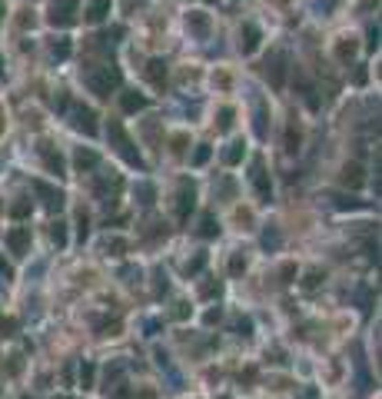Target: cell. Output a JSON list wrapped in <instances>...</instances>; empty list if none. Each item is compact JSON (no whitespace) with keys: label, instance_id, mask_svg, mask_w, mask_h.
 <instances>
[{"label":"cell","instance_id":"29","mask_svg":"<svg viewBox=\"0 0 382 399\" xmlns=\"http://www.w3.org/2000/svg\"><path fill=\"white\" fill-rule=\"evenodd\" d=\"M10 213H14V216H17V220H20V216H27V213H30V203L23 200V203H17V207L10 209Z\"/></svg>","mask_w":382,"mask_h":399},{"label":"cell","instance_id":"20","mask_svg":"<svg viewBox=\"0 0 382 399\" xmlns=\"http://www.w3.org/2000/svg\"><path fill=\"white\" fill-rule=\"evenodd\" d=\"M80 382H83V389L94 386V362H83V366H80Z\"/></svg>","mask_w":382,"mask_h":399},{"label":"cell","instance_id":"16","mask_svg":"<svg viewBox=\"0 0 382 399\" xmlns=\"http://www.w3.org/2000/svg\"><path fill=\"white\" fill-rule=\"evenodd\" d=\"M243 153H246V143H240V140H236V143H229V150L223 153V160L233 167V163H240V160H243Z\"/></svg>","mask_w":382,"mask_h":399},{"label":"cell","instance_id":"11","mask_svg":"<svg viewBox=\"0 0 382 399\" xmlns=\"http://www.w3.org/2000/svg\"><path fill=\"white\" fill-rule=\"evenodd\" d=\"M107 14H110V0H90V7H87V20L90 23H100Z\"/></svg>","mask_w":382,"mask_h":399},{"label":"cell","instance_id":"9","mask_svg":"<svg viewBox=\"0 0 382 399\" xmlns=\"http://www.w3.org/2000/svg\"><path fill=\"white\" fill-rule=\"evenodd\" d=\"M343 183H346V187H352V190H359V187L365 183L363 167H359V163H346V167H343Z\"/></svg>","mask_w":382,"mask_h":399},{"label":"cell","instance_id":"8","mask_svg":"<svg viewBox=\"0 0 382 399\" xmlns=\"http://www.w3.org/2000/svg\"><path fill=\"white\" fill-rule=\"evenodd\" d=\"M74 7L76 0H54V14H50V23H70L74 20Z\"/></svg>","mask_w":382,"mask_h":399},{"label":"cell","instance_id":"17","mask_svg":"<svg viewBox=\"0 0 382 399\" xmlns=\"http://www.w3.org/2000/svg\"><path fill=\"white\" fill-rule=\"evenodd\" d=\"M96 160H100V156H96L94 150H76V167H80V170H90V167H96Z\"/></svg>","mask_w":382,"mask_h":399},{"label":"cell","instance_id":"7","mask_svg":"<svg viewBox=\"0 0 382 399\" xmlns=\"http://www.w3.org/2000/svg\"><path fill=\"white\" fill-rule=\"evenodd\" d=\"M193 203H196V193H193V187L183 180V183H180V203H176V216H180V220H187V216H190V209H193Z\"/></svg>","mask_w":382,"mask_h":399},{"label":"cell","instance_id":"6","mask_svg":"<svg viewBox=\"0 0 382 399\" xmlns=\"http://www.w3.org/2000/svg\"><path fill=\"white\" fill-rule=\"evenodd\" d=\"M253 187H256V193H259V200H269L273 183H269L266 170H263V160H256V163H253Z\"/></svg>","mask_w":382,"mask_h":399},{"label":"cell","instance_id":"35","mask_svg":"<svg viewBox=\"0 0 382 399\" xmlns=\"http://www.w3.org/2000/svg\"><path fill=\"white\" fill-rule=\"evenodd\" d=\"M0 14H3V0H0Z\"/></svg>","mask_w":382,"mask_h":399},{"label":"cell","instance_id":"27","mask_svg":"<svg viewBox=\"0 0 382 399\" xmlns=\"http://www.w3.org/2000/svg\"><path fill=\"white\" fill-rule=\"evenodd\" d=\"M67 54H70V43H67V40H60V43H54V57H67Z\"/></svg>","mask_w":382,"mask_h":399},{"label":"cell","instance_id":"23","mask_svg":"<svg viewBox=\"0 0 382 399\" xmlns=\"http://www.w3.org/2000/svg\"><path fill=\"white\" fill-rule=\"evenodd\" d=\"M299 150V130L296 127H289V133H286V153H296Z\"/></svg>","mask_w":382,"mask_h":399},{"label":"cell","instance_id":"2","mask_svg":"<svg viewBox=\"0 0 382 399\" xmlns=\"http://www.w3.org/2000/svg\"><path fill=\"white\" fill-rule=\"evenodd\" d=\"M110 136H114V143H116V150L123 153V156H127V160H130V163H136V167H140V163H143V160H140V150H134V140H130V136H127V133H123V127H120V123H110Z\"/></svg>","mask_w":382,"mask_h":399},{"label":"cell","instance_id":"10","mask_svg":"<svg viewBox=\"0 0 382 399\" xmlns=\"http://www.w3.org/2000/svg\"><path fill=\"white\" fill-rule=\"evenodd\" d=\"M283 63H286L283 54H276V57L266 63V76L273 80V87H283Z\"/></svg>","mask_w":382,"mask_h":399},{"label":"cell","instance_id":"32","mask_svg":"<svg viewBox=\"0 0 382 399\" xmlns=\"http://www.w3.org/2000/svg\"><path fill=\"white\" fill-rule=\"evenodd\" d=\"M213 293H220V283H206V286H203V296H213Z\"/></svg>","mask_w":382,"mask_h":399},{"label":"cell","instance_id":"25","mask_svg":"<svg viewBox=\"0 0 382 399\" xmlns=\"http://www.w3.org/2000/svg\"><path fill=\"white\" fill-rule=\"evenodd\" d=\"M210 160V147H200V150L193 153V167H203Z\"/></svg>","mask_w":382,"mask_h":399},{"label":"cell","instance_id":"30","mask_svg":"<svg viewBox=\"0 0 382 399\" xmlns=\"http://www.w3.org/2000/svg\"><path fill=\"white\" fill-rule=\"evenodd\" d=\"M229 123H233V110H223V114H220V127L229 130Z\"/></svg>","mask_w":382,"mask_h":399},{"label":"cell","instance_id":"24","mask_svg":"<svg viewBox=\"0 0 382 399\" xmlns=\"http://www.w3.org/2000/svg\"><path fill=\"white\" fill-rule=\"evenodd\" d=\"M50 240H54L57 247H63V243H67V229H63V223H54V229H50Z\"/></svg>","mask_w":382,"mask_h":399},{"label":"cell","instance_id":"31","mask_svg":"<svg viewBox=\"0 0 382 399\" xmlns=\"http://www.w3.org/2000/svg\"><path fill=\"white\" fill-rule=\"evenodd\" d=\"M263 243H266V247H276V243H279V236H276V233H269V229H266V236H263Z\"/></svg>","mask_w":382,"mask_h":399},{"label":"cell","instance_id":"3","mask_svg":"<svg viewBox=\"0 0 382 399\" xmlns=\"http://www.w3.org/2000/svg\"><path fill=\"white\" fill-rule=\"evenodd\" d=\"M7 247H10V253L23 256V253L30 249V229H27V227L10 229V233H7Z\"/></svg>","mask_w":382,"mask_h":399},{"label":"cell","instance_id":"28","mask_svg":"<svg viewBox=\"0 0 382 399\" xmlns=\"http://www.w3.org/2000/svg\"><path fill=\"white\" fill-rule=\"evenodd\" d=\"M107 249H114L116 256H120V253L127 249V243H123V240H116V236H114V240H107Z\"/></svg>","mask_w":382,"mask_h":399},{"label":"cell","instance_id":"12","mask_svg":"<svg viewBox=\"0 0 382 399\" xmlns=\"http://www.w3.org/2000/svg\"><path fill=\"white\" fill-rule=\"evenodd\" d=\"M259 47V30L256 23H243V54H253Z\"/></svg>","mask_w":382,"mask_h":399},{"label":"cell","instance_id":"37","mask_svg":"<svg viewBox=\"0 0 382 399\" xmlns=\"http://www.w3.org/2000/svg\"><path fill=\"white\" fill-rule=\"evenodd\" d=\"M23 399H27V396H23Z\"/></svg>","mask_w":382,"mask_h":399},{"label":"cell","instance_id":"13","mask_svg":"<svg viewBox=\"0 0 382 399\" xmlns=\"http://www.w3.org/2000/svg\"><path fill=\"white\" fill-rule=\"evenodd\" d=\"M40 153H43V163H47V170L60 176V173H63V156H60V153H54L50 147H40Z\"/></svg>","mask_w":382,"mask_h":399},{"label":"cell","instance_id":"5","mask_svg":"<svg viewBox=\"0 0 382 399\" xmlns=\"http://www.w3.org/2000/svg\"><path fill=\"white\" fill-rule=\"evenodd\" d=\"M34 190L43 196V207H47V209H60V207H63V193L54 190V187H47L43 180H34Z\"/></svg>","mask_w":382,"mask_h":399},{"label":"cell","instance_id":"22","mask_svg":"<svg viewBox=\"0 0 382 399\" xmlns=\"http://www.w3.org/2000/svg\"><path fill=\"white\" fill-rule=\"evenodd\" d=\"M203 266H206V253H196V256H193L190 263H187V273H200V269H203Z\"/></svg>","mask_w":382,"mask_h":399},{"label":"cell","instance_id":"21","mask_svg":"<svg viewBox=\"0 0 382 399\" xmlns=\"http://www.w3.org/2000/svg\"><path fill=\"white\" fill-rule=\"evenodd\" d=\"M136 196H140V203H143V207H150V203H153V196H156V193H153V187H150V183H140V187H136Z\"/></svg>","mask_w":382,"mask_h":399},{"label":"cell","instance_id":"36","mask_svg":"<svg viewBox=\"0 0 382 399\" xmlns=\"http://www.w3.org/2000/svg\"><path fill=\"white\" fill-rule=\"evenodd\" d=\"M60 399H70V396H60Z\"/></svg>","mask_w":382,"mask_h":399},{"label":"cell","instance_id":"14","mask_svg":"<svg viewBox=\"0 0 382 399\" xmlns=\"http://www.w3.org/2000/svg\"><path fill=\"white\" fill-rule=\"evenodd\" d=\"M187 27H190L196 37H206V30H210V20H206V14H190V17H187Z\"/></svg>","mask_w":382,"mask_h":399},{"label":"cell","instance_id":"1","mask_svg":"<svg viewBox=\"0 0 382 399\" xmlns=\"http://www.w3.org/2000/svg\"><path fill=\"white\" fill-rule=\"evenodd\" d=\"M87 83H90V90L96 96H110V90L120 87V70H114V67H94V70H87Z\"/></svg>","mask_w":382,"mask_h":399},{"label":"cell","instance_id":"33","mask_svg":"<svg viewBox=\"0 0 382 399\" xmlns=\"http://www.w3.org/2000/svg\"><path fill=\"white\" fill-rule=\"evenodd\" d=\"M0 273H3V276H10V266L3 263V260H0Z\"/></svg>","mask_w":382,"mask_h":399},{"label":"cell","instance_id":"15","mask_svg":"<svg viewBox=\"0 0 382 399\" xmlns=\"http://www.w3.org/2000/svg\"><path fill=\"white\" fill-rule=\"evenodd\" d=\"M120 103H123V110H127V114H136V110H143V107H147V100H143L140 94H123Z\"/></svg>","mask_w":382,"mask_h":399},{"label":"cell","instance_id":"4","mask_svg":"<svg viewBox=\"0 0 382 399\" xmlns=\"http://www.w3.org/2000/svg\"><path fill=\"white\" fill-rule=\"evenodd\" d=\"M74 127L76 130H83L87 136H94L96 133V116L90 107H74Z\"/></svg>","mask_w":382,"mask_h":399},{"label":"cell","instance_id":"34","mask_svg":"<svg viewBox=\"0 0 382 399\" xmlns=\"http://www.w3.org/2000/svg\"><path fill=\"white\" fill-rule=\"evenodd\" d=\"M0 76H3V60H0Z\"/></svg>","mask_w":382,"mask_h":399},{"label":"cell","instance_id":"26","mask_svg":"<svg viewBox=\"0 0 382 399\" xmlns=\"http://www.w3.org/2000/svg\"><path fill=\"white\" fill-rule=\"evenodd\" d=\"M243 269H246V260H243V256H233V260H229V273H233V276H240Z\"/></svg>","mask_w":382,"mask_h":399},{"label":"cell","instance_id":"18","mask_svg":"<svg viewBox=\"0 0 382 399\" xmlns=\"http://www.w3.org/2000/svg\"><path fill=\"white\" fill-rule=\"evenodd\" d=\"M150 80L156 87H163V80H167V67H163L160 60H150Z\"/></svg>","mask_w":382,"mask_h":399},{"label":"cell","instance_id":"19","mask_svg":"<svg viewBox=\"0 0 382 399\" xmlns=\"http://www.w3.org/2000/svg\"><path fill=\"white\" fill-rule=\"evenodd\" d=\"M216 233H220V227H216V220L206 213V216H203V223H200V236H206V240H210V236H216Z\"/></svg>","mask_w":382,"mask_h":399}]
</instances>
